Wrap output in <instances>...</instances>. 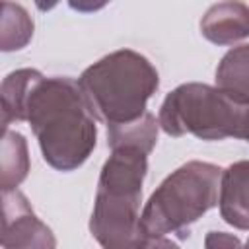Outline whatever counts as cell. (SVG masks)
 <instances>
[{"label": "cell", "mask_w": 249, "mask_h": 249, "mask_svg": "<svg viewBox=\"0 0 249 249\" xmlns=\"http://www.w3.org/2000/svg\"><path fill=\"white\" fill-rule=\"evenodd\" d=\"M27 123L43 160L56 171H74L86 163L97 142L91 115L80 84L68 76L43 78L27 103Z\"/></svg>", "instance_id": "6da1fadb"}, {"label": "cell", "mask_w": 249, "mask_h": 249, "mask_svg": "<svg viewBox=\"0 0 249 249\" xmlns=\"http://www.w3.org/2000/svg\"><path fill=\"white\" fill-rule=\"evenodd\" d=\"M148 173V156L132 148L111 150L105 160L89 231L103 249H142L150 239L142 228V185Z\"/></svg>", "instance_id": "7a4b0ae2"}, {"label": "cell", "mask_w": 249, "mask_h": 249, "mask_svg": "<svg viewBox=\"0 0 249 249\" xmlns=\"http://www.w3.org/2000/svg\"><path fill=\"white\" fill-rule=\"evenodd\" d=\"M78 84L91 115L107 126L136 121L158 91L160 74L132 49H119L88 66Z\"/></svg>", "instance_id": "3957f363"}, {"label": "cell", "mask_w": 249, "mask_h": 249, "mask_svg": "<svg viewBox=\"0 0 249 249\" xmlns=\"http://www.w3.org/2000/svg\"><path fill=\"white\" fill-rule=\"evenodd\" d=\"M222 171L208 161H187L171 171L148 198L142 228L148 237L175 233L189 237V228L218 204Z\"/></svg>", "instance_id": "277c9868"}, {"label": "cell", "mask_w": 249, "mask_h": 249, "mask_svg": "<svg viewBox=\"0 0 249 249\" xmlns=\"http://www.w3.org/2000/svg\"><path fill=\"white\" fill-rule=\"evenodd\" d=\"M247 105L214 86L189 82L169 91L160 107V126L167 136L193 134L200 140L237 138Z\"/></svg>", "instance_id": "5b68a950"}, {"label": "cell", "mask_w": 249, "mask_h": 249, "mask_svg": "<svg viewBox=\"0 0 249 249\" xmlns=\"http://www.w3.org/2000/svg\"><path fill=\"white\" fill-rule=\"evenodd\" d=\"M2 247L56 249L53 230L37 218L21 191L2 193Z\"/></svg>", "instance_id": "8992f818"}, {"label": "cell", "mask_w": 249, "mask_h": 249, "mask_svg": "<svg viewBox=\"0 0 249 249\" xmlns=\"http://www.w3.org/2000/svg\"><path fill=\"white\" fill-rule=\"evenodd\" d=\"M220 216L237 230H249V160H239L222 171Z\"/></svg>", "instance_id": "52a82bcc"}, {"label": "cell", "mask_w": 249, "mask_h": 249, "mask_svg": "<svg viewBox=\"0 0 249 249\" xmlns=\"http://www.w3.org/2000/svg\"><path fill=\"white\" fill-rule=\"evenodd\" d=\"M200 33L214 45H233L249 37V6L243 2L212 4L200 19Z\"/></svg>", "instance_id": "ba28073f"}, {"label": "cell", "mask_w": 249, "mask_h": 249, "mask_svg": "<svg viewBox=\"0 0 249 249\" xmlns=\"http://www.w3.org/2000/svg\"><path fill=\"white\" fill-rule=\"evenodd\" d=\"M45 76L35 68H19L8 74L0 88L2 97V126L4 130L12 123L27 121V103L35 86Z\"/></svg>", "instance_id": "9c48e42d"}, {"label": "cell", "mask_w": 249, "mask_h": 249, "mask_svg": "<svg viewBox=\"0 0 249 249\" xmlns=\"http://www.w3.org/2000/svg\"><path fill=\"white\" fill-rule=\"evenodd\" d=\"M216 88L249 107V43L230 49L216 68Z\"/></svg>", "instance_id": "30bf717a"}, {"label": "cell", "mask_w": 249, "mask_h": 249, "mask_svg": "<svg viewBox=\"0 0 249 249\" xmlns=\"http://www.w3.org/2000/svg\"><path fill=\"white\" fill-rule=\"evenodd\" d=\"M158 128H160V121L156 119L154 113L146 111L136 121L107 126V146L111 150L132 148L150 156L158 142Z\"/></svg>", "instance_id": "8fae6325"}, {"label": "cell", "mask_w": 249, "mask_h": 249, "mask_svg": "<svg viewBox=\"0 0 249 249\" xmlns=\"http://www.w3.org/2000/svg\"><path fill=\"white\" fill-rule=\"evenodd\" d=\"M29 173V152L23 134L4 130L0 150V187L2 193L16 191Z\"/></svg>", "instance_id": "7c38bea8"}, {"label": "cell", "mask_w": 249, "mask_h": 249, "mask_svg": "<svg viewBox=\"0 0 249 249\" xmlns=\"http://www.w3.org/2000/svg\"><path fill=\"white\" fill-rule=\"evenodd\" d=\"M33 37V19L27 10L19 4H2L0 21V49L4 53L23 49Z\"/></svg>", "instance_id": "4fadbf2b"}, {"label": "cell", "mask_w": 249, "mask_h": 249, "mask_svg": "<svg viewBox=\"0 0 249 249\" xmlns=\"http://www.w3.org/2000/svg\"><path fill=\"white\" fill-rule=\"evenodd\" d=\"M204 249H245L241 239L228 231H208L204 237Z\"/></svg>", "instance_id": "5bb4252c"}, {"label": "cell", "mask_w": 249, "mask_h": 249, "mask_svg": "<svg viewBox=\"0 0 249 249\" xmlns=\"http://www.w3.org/2000/svg\"><path fill=\"white\" fill-rule=\"evenodd\" d=\"M142 249H181V247L167 237H150L142 245Z\"/></svg>", "instance_id": "9a60e30c"}, {"label": "cell", "mask_w": 249, "mask_h": 249, "mask_svg": "<svg viewBox=\"0 0 249 249\" xmlns=\"http://www.w3.org/2000/svg\"><path fill=\"white\" fill-rule=\"evenodd\" d=\"M237 138L249 142V107H247L245 113H243V119H241V124H239V132H237Z\"/></svg>", "instance_id": "2e32d148"}, {"label": "cell", "mask_w": 249, "mask_h": 249, "mask_svg": "<svg viewBox=\"0 0 249 249\" xmlns=\"http://www.w3.org/2000/svg\"><path fill=\"white\" fill-rule=\"evenodd\" d=\"M245 249H249V239H247V243H245Z\"/></svg>", "instance_id": "e0dca14e"}]
</instances>
